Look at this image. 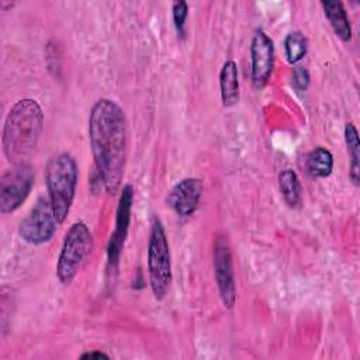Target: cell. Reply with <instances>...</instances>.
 Wrapping results in <instances>:
<instances>
[{"label": "cell", "mask_w": 360, "mask_h": 360, "mask_svg": "<svg viewBox=\"0 0 360 360\" xmlns=\"http://www.w3.org/2000/svg\"><path fill=\"white\" fill-rule=\"evenodd\" d=\"M90 148L97 176L104 190L114 194L124 176L127 125L122 108L110 98H100L89 115Z\"/></svg>", "instance_id": "6da1fadb"}, {"label": "cell", "mask_w": 360, "mask_h": 360, "mask_svg": "<svg viewBox=\"0 0 360 360\" xmlns=\"http://www.w3.org/2000/svg\"><path fill=\"white\" fill-rule=\"evenodd\" d=\"M44 112L34 98H21L10 108L3 128V152L6 158L24 163L34 152L41 135Z\"/></svg>", "instance_id": "7a4b0ae2"}, {"label": "cell", "mask_w": 360, "mask_h": 360, "mask_svg": "<svg viewBox=\"0 0 360 360\" xmlns=\"http://www.w3.org/2000/svg\"><path fill=\"white\" fill-rule=\"evenodd\" d=\"M77 177L79 170L76 160L66 152L52 156L46 163L45 184L48 198L59 224L65 222L70 211L76 193Z\"/></svg>", "instance_id": "3957f363"}, {"label": "cell", "mask_w": 360, "mask_h": 360, "mask_svg": "<svg viewBox=\"0 0 360 360\" xmlns=\"http://www.w3.org/2000/svg\"><path fill=\"white\" fill-rule=\"evenodd\" d=\"M91 248L93 238L89 226L83 221L75 222L63 238L56 264V274L63 285H69L75 280Z\"/></svg>", "instance_id": "277c9868"}, {"label": "cell", "mask_w": 360, "mask_h": 360, "mask_svg": "<svg viewBox=\"0 0 360 360\" xmlns=\"http://www.w3.org/2000/svg\"><path fill=\"white\" fill-rule=\"evenodd\" d=\"M149 284L155 298L163 300L172 283V262L165 228L159 218H153L148 242Z\"/></svg>", "instance_id": "5b68a950"}, {"label": "cell", "mask_w": 360, "mask_h": 360, "mask_svg": "<svg viewBox=\"0 0 360 360\" xmlns=\"http://www.w3.org/2000/svg\"><path fill=\"white\" fill-rule=\"evenodd\" d=\"M59 225L48 197H39L30 214L18 226L20 236L30 245L38 246L52 239Z\"/></svg>", "instance_id": "8992f818"}, {"label": "cell", "mask_w": 360, "mask_h": 360, "mask_svg": "<svg viewBox=\"0 0 360 360\" xmlns=\"http://www.w3.org/2000/svg\"><path fill=\"white\" fill-rule=\"evenodd\" d=\"M34 186V170L27 162L14 165L0 180V211L8 214L15 211L28 197Z\"/></svg>", "instance_id": "52a82bcc"}, {"label": "cell", "mask_w": 360, "mask_h": 360, "mask_svg": "<svg viewBox=\"0 0 360 360\" xmlns=\"http://www.w3.org/2000/svg\"><path fill=\"white\" fill-rule=\"evenodd\" d=\"M214 273L221 301L231 309L236 301V285L232 266V253L226 236L219 235L214 242Z\"/></svg>", "instance_id": "ba28073f"}, {"label": "cell", "mask_w": 360, "mask_h": 360, "mask_svg": "<svg viewBox=\"0 0 360 360\" xmlns=\"http://www.w3.org/2000/svg\"><path fill=\"white\" fill-rule=\"evenodd\" d=\"M274 68V45L270 37L257 30L250 42V77L256 89H263Z\"/></svg>", "instance_id": "9c48e42d"}, {"label": "cell", "mask_w": 360, "mask_h": 360, "mask_svg": "<svg viewBox=\"0 0 360 360\" xmlns=\"http://www.w3.org/2000/svg\"><path fill=\"white\" fill-rule=\"evenodd\" d=\"M134 201V188L131 184H125L117 208V218H115V229L111 233L108 246H107V267L108 271H115L118 259L125 243V238L128 233L129 219H131V208Z\"/></svg>", "instance_id": "30bf717a"}, {"label": "cell", "mask_w": 360, "mask_h": 360, "mask_svg": "<svg viewBox=\"0 0 360 360\" xmlns=\"http://www.w3.org/2000/svg\"><path fill=\"white\" fill-rule=\"evenodd\" d=\"M202 183L195 177H186L176 183L167 194V204L180 217H190L198 207Z\"/></svg>", "instance_id": "8fae6325"}, {"label": "cell", "mask_w": 360, "mask_h": 360, "mask_svg": "<svg viewBox=\"0 0 360 360\" xmlns=\"http://www.w3.org/2000/svg\"><path fill=\"white\" fill-rule=\"evenodd\" d=\"M221 98L225 107L235 105L239 100V79L238 66L233 60H226L219 72Z\"/></svg>", "instance_id": "7c38bea8"}, {"label": "cell", "mask_w": 360, "mask_h": 360, "mask_svg": "<svg viewBox=\"0 0 360 360\" xmlns=\"http://www.w3.org/2000/svg\"><path fill=\"white\" fill-rule=\"evenodd\" d=\"M326 18L329 20L335 34L345 42L352 39V27L347 13L342 1H322L321 3Z\"/></svg>", "instance_id": "4fadbf2b"}, {"label": "cell", "mask_w": 360, "mask_h": 360, "mask_svg": "<svg viewBox=\"0 0 360 360\" xmlns=\"http://www.w3.org/2000/svg\"><path fill=\"white\" fill-rule=\"evenodd\" d=\"M332 169H333V156L328 149L319 146L309 152L307 158V170L312 177H316V179L328 177L332 173Z\"/></svg>", "instance_id": "5bb4252c"}, {"label": "cell", "mask_w": 360, "mask_h": 360, "mask_svg": "<svg viewBox=\"0 0 360 360\" xmlns=\"http://www.w3.org/2000/svg\"><path fill=\"white\" fill-rule=\"evenodd\" d=\"M278 184L288 207L297 208L301 204V184L294 170L285 169L278 176Z\"/></svg>", "instance_id": "9a60e30c"}, {"label": "cell", "mask_w": 360, "mask_h": 360, "mask_svg": "<svg viewBox=\"0 0 360 360\" xmlns=\"http://www.w3.org/2000/svg\"><path fill=\"white\" fill-rule=\"evenodd\" d=\"M345 142L350 153V179L357 186L360 179V143L357 129L350 122L345 127Z\"/></svg>", "instance_id": "2e32d148"}, {"label": "cell", "mask_w": 360, "mask_h": 360, "mask_svg": "<svg viewBox=\"0 0 360 360\" xmlns=\"http://www.w3.org/2000/svg\"><path fill=\"white\" fill-rule=\"evenodd\" d=\"M307 39L305 37L298 32H290L285 39H284V51H285V58L287 60L292 63H298L305 55H307Z\"/></svg>", "instance_id": "e0dca14e"}, {"label": "cell", "mask_w": 360, "mask_h": 360, "mask_svg": "<svg viewBox=\"0 0 360 360\" xmlns=\"http://www.w3.org/2000/svg\"><path fill=\"white\" fill-rule=\"evenodd\" d=\"M172 14H173V22L180 35L184 34V24L188 14V6L184 0H177L172 4Z\"/></svg>", "instance_id": "ac0fdd59"}, {"label": "cell", "mask_w": 360, "mask_h": 360, "mask_svg": "<svg viewBox=\"0 0 360 360\" xmlns=\"http://www.w3.org/2000/svg\"><path fill=\"white\" fill-rule=\"evenodd\" d=\"M291 83L298 91L307 90L309 84V72L304 66H295L291 75Z\"/></svg>", "instance_id": "d6986e66"}, {"label": "cell", "mask_w": 360, "mask_h": 360, "mask_svg": "<svg viewBox=\"0 0 360 360\" xmlns=\"http://www.w3.org/2000/svg\"><path fill=\"white\" fill-rule=\"evenodd\" d=\"M93 357H108L104 352H87L82 354V359H93Z\"/></svg>", "instance_id": "ffe728a7"}]
</instances>
